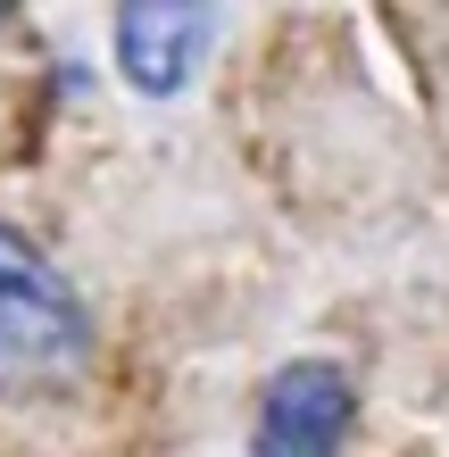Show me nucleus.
I'll return each mask as SVG.
<instances>
[{
  "instance_id": "nucleus-3",
  "label": "nucleus",
  "mask_w": 449,
  "mask_h": 457,
  "mask_svg": "<svg viewBox=\"0 0 449 457\" xmlns=\"http://www.w3.org/2000/svg\"><path fill=\"white\" fill-rule=\"evenodd\" d=\"M217 17L192 9V0H134L117 17V67L134 92H183V75L200 67Z\"/></svg>"
},
{
  "instance_id": "nucleus-1",
  "label": "nucleus",
  "mask_w": 449,
  "mask_h": 457,
  "mask_svg": "<svg viewBox=\"0 0 449 457\" xmlns=\"http://www.w3.org/2000/svg\"><path fill=\"white\" fill-rule=\"evenodd\" d=\"M92 366V316L25 233L0 225V391H59Z\"/></svg>"
},
{
  "instance_id": "nucleus-2",
  "label": "nucleus",
  "mask_w": 449,
  "mask_h": 457,
  "mask_svg": "<svg viewBox=\"0 0 449 457\" xmlns=\"http://www.w3.org/2000/svg\"><path fill=\"white\" fill-rule=\"evenodd\" d=\"M350 424H358V383L333 358H300V366H283L267 383V399H258L250 449L258 457H341Z\"/></svg>"
}]
</instances>
